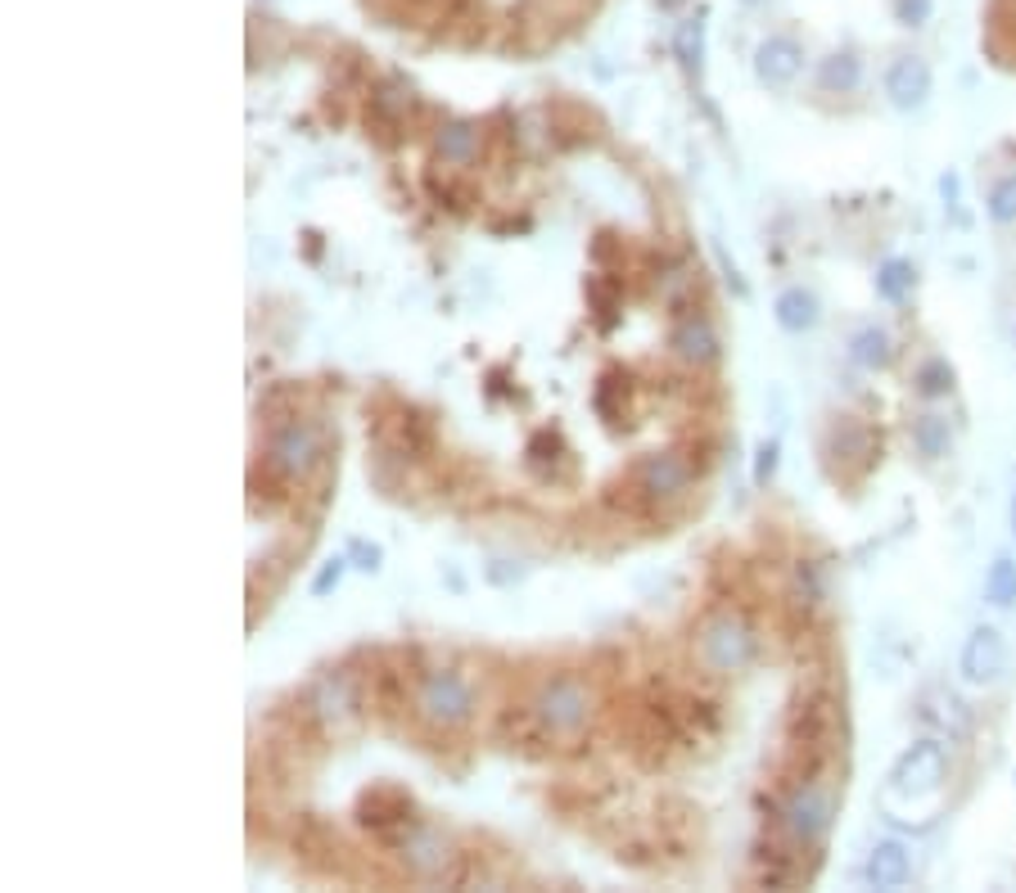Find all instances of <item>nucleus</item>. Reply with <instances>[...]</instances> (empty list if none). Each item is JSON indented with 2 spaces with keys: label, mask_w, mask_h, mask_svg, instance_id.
Returning <instances> with one entry per match:
<instances>
[{
  "label": "nucleus",
  "mask_w": 1016,
  "mask_h": 893,
  "mask_svg": "<svg viewBox=\"0 0 1016 893\" xmlns=\"http://www.w3.org/2000/svg\"><path fill=\"white\" fill-rule=\"evenodd\" d=\"M863 880L873 889H903L912 880V853L903 849L899 839H881L873 853H867V867H863Z\"/></svg>",
  "instance_id": "4468645a"
},
{
  "label": "nucleus",
  "mask_w": 1016,
  "mask_h": 893,
  "mask_svg": "<svg viewBox=\"0 0 1016 893\" xmlns=\"http://www.w3.org/2000/svg\"><path fill=\"white\" fill-rule=\"evenodd\" d=\"M534 718L552 735H578L592 718V695L578 677H547L534 695Z\"/></svg>",
  "instance_id": "7ed1b4c3"
},
{
  "label": "nucleus",
  "mask_w": 1016,
  "mask_h": 893,
  "mask_svg": "<svg viewBox=\"0 0 1016 893\" xmlns=\"http://www.w3.org/2000/svg\"><path fill=\"white\" fill-rule=\"evenodd\" d=\"M1007 524H1012V537H1016V492H1012V510H1007Z\"/></svg>",
  "instance_id": "c756f323"
},
{
  "label": "nucleus",
  "mask_w": 1016,
  "mask_h": 893,
  "mask_svg": "<svg viewBox=\"0 0 1016 893\" xmlns=\"http://www.w3.org/2000/svg\"><path fill=\"white\" fill-rule=\"evenodd\" d=\"M886 95H890V105L912 114V109H922L927 105V95H931V68L927 60H917V55H899L886 73Z\"/></svg>",
  "instance_id": "ddd939ff"
},
{
  "label": "nucleus",
  "mask_w": 1016,
  "mask_h": 893,
  "mask_svg": "<svg viewBox=\"0 0 1016 893\" xmlns=\"http://www.w3.org/2000/svg\"><path fill=\"white\" fill-rule=\"evenodd\" d=\"M858 82H863V60L854 50H836V55H827L817 68V86L832 90V95H849Z\"/></svg>",
  "instance_id": "a211bd4d"
},
{
  "label": "nucleus",
  "mask_w": 1016,
  "mask_h": 893,
  "mask_svg": "<svg viewBox=\"0 0 1016 893\" xmlns=\"http://www.w3.org/2000/svg\"><path fill=\"white\" fill-rule=\"evenodd\" d=\"M700 659L714 673H741L755 659V632L737 614H718L700 627Z\"/></svg>",
  "instance_id": "39448f33"
},
{
  "label": "nucleus",
  "mask_w": 1016,
  "mask_h": 893,
  "mask_svg": "<svg viewBox=\"0 0 1016 893\" xmlns=\"http://www.w3.org/2000/svg\"><path fill=\"white\" fill-rule=\"evenodd\" d=\"M800 64H804V50L791 41V36H768L759 50H755V77L768 86V90H782L800 77Z\"/></svg>",
  "instance_id": "f8f14e48"
},
{
  "label": "nucleus",
  "mask_w": 1016,
  "mask_h": 893,
  "mask_svg": "<svg viewBox=\"0 0 1016 893\" xmlns=\"http://www.w3.org/2000/svg\"><path fill=\"white\" fill-rule=\"evenodd\" d=\"M912 446H917V452H922L927 461H944V456H949V446H953V429H949V420H944V416H935V411L917 416V424H912Z\"/></svg>",
  "instance_id": "aec40b11"
},
{
  "label": "nucleus",
  "mask_w": 1016,
  "mask_h": 893,
  "mask_svg": "<svg viewBox=\"0 0 1016 893\" xmlns=\"http://www.w3.org/2000/svg\"><path fill=\"white\" fill-rule=\"evenodd\" d=\"M353 556L362 560L357 569H366V573H371V569H379V546H366V541H353Z\"/></svg>",
  "instance_id": "c85d7f7f"
},
{
  "label": "nucleus",
  "mask_w": 1016,
  "mask_h": 893,
  "mask_svg": "<svg viewBox=\"0 0 1016 893\" xmlns=\"http://www.w3.org/2000/svg\"><path fill=\"white\" fill-rule=\"evenodd\" d=\"M944 776H949L944 744L940 740H917L890 767V799H908V804L935 799V794L944 789Z\"/></svg>",
  "instance_id": "f257e3e1"
},
{
  "label": "nucleus",
  "mask_w": 1016,
  "mask_h": 893,
  "mask_svg": "<svg viewBox=\"0 0 1016 893\" xmlns=\"http://www.w3.org/2000/svg\"><path fill=\"white\" fill-rule=\"evenodd\" d=\"M931 10H935V0H895V19L903 28H922L931 19Z\"/></svg>",
  "instance_id": "a878e982"
},
{
  "label": "nucleus",
  "mask_w": 1016,
  "mask_h": 893,
  "mask_svg": "<svg viewBox=\"0 0 1016 893\" xmlns=\"http://www.w3.org/2000/svg\"><path fill=\"white\" fill-rule=\"evenodd\" d=\"M778 821L800 849H813V843H822V835L832 830V789L817 785V781H800L787 794Z\"/></svg>",
  "instance_id": "20e7f679"
},
{
  "label": "nucleus",
  "mask_w": 1016,
  "mask_h": 893,
  "mask_svg": "<svg viewBox=\"0 0 1016 893\" xmlns=\"http://www.w3.org/2000/svg\"><path fill=\"white\" fill-rule=\"evenodd\" d=\"M434 154H439L443 163H452V168L474 163V154H479V131H474L470 122H443L439 131H434Z\"/></svg>",
  "instance_id": "dca6fc26"
},
{
  "label": "nucleus",
  "mask_w": 1016,
  "mask_h": 893,
  "mask_svg": "<svg viewBox=\"0 0 1016 893\" xmlns=\"http://www.w3.org/2000/svg\"><path fill=\"white\" fill-rule=\"evenodd\" d=\"M985 601L998 605V610H1012L1016 605V560L1012 556H998L985 573Z\"/></svg>",
  "instance_id": "412c9836"
},
{
  "label": "nucleus",
  "mask_w": 1016,
  "mask_h": 893,
  "mask_svg": "<svg viewBox=\"0 0 1016 893\" xmlns=\"http://www.w3.org/2000/svg\"><path fill=\"white\" fill-rule=\"evenodd\" d=\"M416 713L420 722L439 727V731H457L470 722L474 713V690L461 673L452 668H439V673H425L420 686H416Z\"/></svg>",
  "instance_id": "f03ea898"
},
{
  "label": "nucleus",
  "mask_w": 1016,
  "mask_h": 893,
  "mask_svg": "<svg viewBox=\"0 0 1016 893\" xmlns=\"http://www.w3.org/2000/svg\"><path fill=\"white\" fill-rule=\"evenodd\" d=\"M912 284H917L912 262H903V258L881 262V271H877V293L886 298V303H903V298L912 293Z\"/></svg>",
  "instance_id": "4be33fe9"
},
{
  "label": "nucleus",
  "mask_w": 1016,
  "mask_h": 893,
  "mask_svg": "<svg viewBox=\"0 0 1016 893\" xmlns=\"http://www.w3.org/2000/svg\"><path fill=\"white\" fill-rule=\"evenodd\" d=\"M692 483V465L677 452H655L638 465V487L651 496V502H677Z\"/></svg>",
  "instance_id": "1a4fd4ad"
},
{
  "label": "nucleus",
  "mask_w": 1016,
  "mask_h": 893,
  "mask_svg": "<svg viewBox=\"0 0 1016 893\" xmlns=\"http://www.w3.org/2000/svg\"><path fill=\"white\" fill-rule=\"evenodd\" d=\"M917 392L922 397H949L953 392V366L944 357L922 362V370H917Z\"/></svg>",
  "instance_id": "393cba45"
},
{
  "label": "nucleus",
  "mask_w": 1016,
  "mask_h": 893,
  "mask_svg": "<svg viewBox=\"0 0 1016 893\" xmlns=\"http://www.w3.org/2000/svg\"><path fill=\"white\" fill-rule=\"evenodd\" d=\"M962 677L972 681V686H990L1007 673V645L998 636V627H972V636H966L962 645V659H958Z\"/></svg>",
  "instance_id": "6e6552de"
},
{
  "label": "nucleus",
  "mask_w": 1016,
  "mask_h": 893,
  "mask_svg": "<svg viewBox=\"0 0 1016 893\" xmlns=\"http://www.w3.org/2000/svg\"><path fill=\"white\" fill-rule=\"evenodd\" d=\"M922 718H927V722H935V727H944L949 735H962V731H966V713H962V704L953 700V695H944V690L927 695Z\"/></svg>",
  "instance_id": "5701e85b"
},
{
  "label": "nucleus",
  "mask_w": 1016,
  "mask_h": 893,
  "mask_svg": "<svg viewBox=\"0 0 1016 893\" xmlns=\"http://www.w3.org/2000/svg\"><path fill=\"white\" fill-rule=\"evenodd\" d=\"M321 429L312 420H289L271 433V465L289 478H308L321 465Z\"/></svg>",
  "instance_id": "423d86ee"
},
{
  "label": "nucleus",
  "mask_w": 1016,
  "mask_h": 893,
  "mask_svg": "<svg viewBox=\"0 0 1016 893\" xmlns=\"http://www.w3.org/2000/svg\"><path fill=\"white\" fill-rule=\"evenodd\" d=\"M669 347L677 353V362H687V366H709L718 362V334L705 316H687V321H677L673 334H669Z\"/></svg>",
  "instance_id": "2eb2a0df"
},
{
  "label": "nucleus",
  "mask_w": 1016,
  "mask_h": 893,
  "mask_svg": "<svg viewBox=\"0 0 1016 893\" xmlns=\"http://www.w3.org/2000/svg\"><path fill=\"white\" fill-rule=\"evenodd\" d=\"M772 312H778V325L787 330V334H804V330H813L817 325V298L804 289V284H795V289H787L782 298H778V308H772Z\"/></svg>",
  "instance_id": "f3484780"
},
{
  "label": "nucleus",
  "mask_w": 1016,
  "mask_h": 893,
  "mask_svg": "<svg viewBox=\"0 0 1016 893\" xmlns=\"http://www.w3.org/2000/svg\"><path fill=\"white\" fill-rule=\"evenodd\" d=\"M344 569H349V560H344V556L325 560V564H321V573L312 578V595H330V591L339 587V578H344Z\"/></svg>",
  "instance_id": "cd10ccee"
},
{
  "label": "nucleus",
  "mask_w": 1016,
  "mask_h": 893,
  "mask_svg": "<svg viewBox=\"0 0 1016 893\" xmlns=\"http://www.w3.org/2000/svg\"><path fill=\"white\" fill-rule=\"evenodd\" d=\"M985 208H990V222H998V226H1012V222H1016V176H998V181L990 185Z\"/></svg>",
  "instance_id": "b1692460"
},
{
  "label": "nucleus",
  "mask_w": 1016,
  "mask_h": 893,
  "mask_svg": "<svg viewBox=\"0 0 1016 893\" xmlns=\"http://www.w3.org/2000/svg\"><path fill=\"white\" fill-rule=\"evenodd\" d=\"M778 456H782L778 438H768V442L759 446V456H755V483H759V487L772 483V474H778Z\"/></svg>",
  "instance_id": "bb28decb"
},
{
  "label": "nucleus",
  "mask_w": 1016,
  "mask_h": 893,
  "mask_svg": "<svg viewBox=\"0 0 1016 893\" xmlns=\"http://www.w3.org/2000/svg\"><path fill=\"white\" fill-rule=\"evenodd\" d=\"M398 853H403V862H407V871H416V875H443V867H448V858H452V849H448V839L443 835H434L429 826H407L403 835H398Z\"/></svg>",
  "instance_id": "9b49d317"
},
{
  "label": "nucleus",
  "mask_w": 1016,
  "mask_h": 893,
  "mask_svg": "<svg viewBox=\"0 0 1016 893\" xmlns=\"http://www.w3.org/2000/svg\"><path fill=\"white\" fill-rule=\"evenodd\" d=\"M357 813H362V826L375 830V835H403L407 826H416L411 821V799H407L403 789H394V785L371 789Z\"/></svg>",
  "instance_id": "9d476101"
},
{
  "label": "nucleus",
  "mask_w": 1016,
  "mask_h": 893,
  "mask_svg": "<svg viewBox=\"0 0 1016 893\" xmlns=\"http://www.w3.org/2000/svg\"><path fill=\"white\" fill-rule=\"evenodd\" d=\"M849 357H854V366H863V370H886V366L895 362V343H890V334H886V330L867 325V330H858V334H854Z\"/></svg>",
  "instance_id": "6ab92c4d"
},
{
  "label": "nucleus",
  "mask_w": 1016,
  "mask_h": 893,
  "mask_svg": "<svg viewBox=\"0 0 1016 893\" xmlns=\"http://www.w3.org/2000/svg\"><path fill=\"white\" fill-rule=\"evenodd\" d=\"M357 709H362V700H357V686H353L349 673H325V677H317V686H312V713L321 718V727L349 731V727L357 722Z\"/></svg>",
  "instance_id": "0eeeda50"
}]
</instances>
